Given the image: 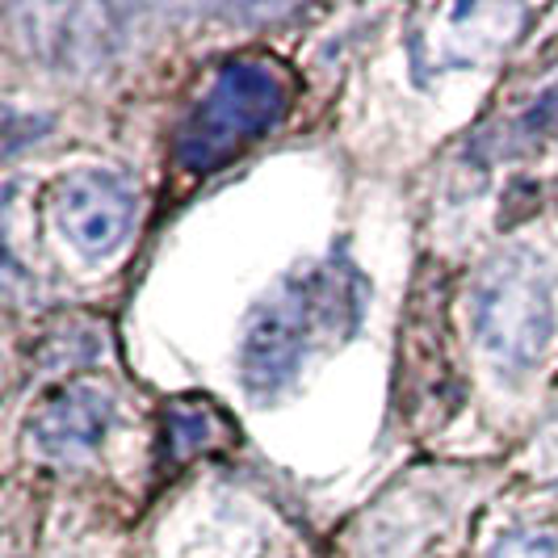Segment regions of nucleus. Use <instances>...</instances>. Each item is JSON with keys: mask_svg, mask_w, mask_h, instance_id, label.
Masks as SVG:
<instances>
[{"mask_svg": "<svg viewBox=\"0 0 558 558\" xmlns=\"http://www.w3.org/2000/svg\"><path fill=\"white\" fill-rule=\"evenodd\" d=\"M365 286L349 256L307 260L256 303L240 340V374L252 395L286 391L303 365L315 362L362 328Z\"/></svg>", "mask_w": 558, "mask_h": 558, "instance_id": "nucleus-1", "label": "nucleus"}, {"mask_svg": "<svg viewBox=\"0 0 558 558\" xmlns=\"http://www.w3.org/2000/svg\"><path fill=\"white\" fill-rule=\"evenodd\" d=\"M555 278L530 248L496 252L471 290V328L500 369H533L555 340Z\"/></svg>", "mask_w": 558, "mask_h": 558, "instance_id": "nucleus-2", "label": "nucleus"}, {"mask_svg": "<svg viewBox=\"0 0 558 558\" xmlns=\"http://www.w3.org/2000/svg\"><path fill=\"white\" fill-rule=\"evenodd\" d=\"M286 81L269 63H227L210 88L194 101V110L177 126V165L185 172H215L231 156H240L248 143L269 135L286 113Z\"/></svg>", "mask_w": 558, "mask_h": 558, "instance_id": "nucleus-3", "label": "nucleus"}, {"mask_svg": "<svg viewBox=\"0 0 558 558\" xmlns=\"http://www.w3.org/2000/svg\"><path fill=\"white\" fill-rule=\"evenodd\" d=\"M56 227L84 260H110L135 227V190L106 168H81L56 190Z\"/></svg>", "mask_w": 558, "mask_h": 558, "instance_id": "nucleus-4", "label": "nucleus"}, {"mask_svg": "<svg viewBox=\"0 0 558 558\" xmlns=\"http://www.w3.org/2000/svg\"><path fill=\"white\" fill-rule=\"evenodd\" d=\"M521 9L500 4H453V9H428L424 26L412 29V63L416 76L428 72H458L471 68L492 51H500L521 26Z\"/></svg>", "mask_w": 558, "mask_h": 558, "instance_id": "nucleus-5", "label": "nucleus"}, {"mask_svg": "<svg viewBox=\"0 0 558 558\" xmlns=\"http://www.w3.org/2000/svg\"><path fill=\"white\" fill-rule=\"evenodd\" d=\"M113 424V395L93 383H68L38 403L29 416V446L43 458L72 462L106 441Z\"/></svg>", "mask_w": 558, "mask_h": 558, "instance_id": "nucleus-6", "label": "nucleus"}, {"mask_svg": "<svg viewBox=\"0 0 558 558\" xmlns=\"http://www.w3.org/2000/svg\"><path fill=\"white\" fill-rule=\"evenodd\" d=\"M492 558H558V537L537 530L508 533V537H500V546H496Z\"/></svg>", "mask_w": 558, "mask_h": 558, "instance_id": "nucleus-7", "label": "nucleus"}]
</instances>
